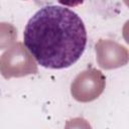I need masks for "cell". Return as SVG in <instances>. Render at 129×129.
I'll return each mask as SVG.
<instances>
[{
  "label": "cell",
  "mask_w": 129,
  "mask_h": 129,
  "mask_svg": "<svg viewBox=\"0 0 129 129\" xmlns=\"http://www.w3.org/2000/svg\"><path fill=\"white\" fill-rule=\"evenodd\" d=\"M36 73L37 64L22 42H15L0 55V74L4 79L21 78Z\"/></svg>",
  "instance_id": "7a4b0ae2"
},
{
  "label": "cell",
  "mask_w": 129,
  "mask_h": 129,
  "mask_svg": "<svg viewBox=\"0 0 129 129\" xmlns=\"http://www.w3.org/2000/svg\"><path fill=\"white\" fill-rule=\"evenodd\" d=\"M96 59L101 69L113 70L124 67L129 59L128 49L111 39H99L95 45Z\"/></svg>",
  "instance_id": "277c9868"
},
{
  "label": "cell",
  "mask_w": 129,
  "mask_h": 129,
  "mask_svg": "<svg viewBox=\"0 0 129 129\" xmlns=\"http://www.w3.org/2000/svg\"><path fill=\"white\" fill-rule=\"evenodd\" d=\"M64 129H92V126L85 118L76 117L66 122Z\"/></svg>",
  "instance_id": "8992f818"
},
{
  "label": "cell",
  "mask_w": 129,
  "mask_h": 129,
  "mask_svg": "<svg viewBox=\"0 0 129 129\" xmlns=\"http://www.w3.org/2000/svg\"><path fill=\"white\" fill-rule=\"evenodd\" d=\"M23 39L24 46L41 67L60 70L82 56L87 31L76 12L60 5H48L28 20Z\"/></svg>",
  "instance_id": "6da1fadb"
},
{
  "label": "cell",
  "mask_w": 129,
  "mask_h": 129,
  "mask_svg": "<svg viewBox=\"0 0 129 129\" xmlns=\"http://www.w3.org/2000/svg\"><path fill=\"white\" fill-rule=\"evenodd\" d=\"M106 86L104 74L97 69H88L80 73L71 85V94L75 100L88 103L96 100Z\"/></svg>",
  "instance_id": "3957f363"
},
{
  "label": "cell",
  "mask_w": 129,
  "mask_h": 129,
  "mask_svg": "<svg viewBox=\"0 0 129 129\" xmlns=\"http://www.w3.org/2000/svg\"><path fill=\"white\" fill-rule=\"evenodd\" d=\"M17 37V29L8 22H0V49L8 48L14 44Z\"/></svg>",
  "instance_id": "5b68a950"
}]
</instances>
